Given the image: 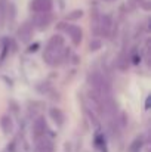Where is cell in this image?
<instances>
[{
  "label": "cell",
  "mask_w": 151,
  "mask_h": 152,
  "mask_svg": "<svg viewBox=\"0 0 151 152\" xmlns=\"http://www.w3.org/2000/svg\"><path fill=\"white\" fill-rule=\"evenodd\" d=\"M67 55H68V52L65 48H58V49H48L46 48L45 53H43V58L49 65H56L61 61H64L67 58Z\"/></svg>",
  "instance_id": "1"
},
{
  "label": "cell",
  "mask_w": 151,
  "mask_h": 152,
  "mask_svg": "<svg viewBox=\"0 0 151 152\" xmlns=\"http://www.w3.org/2000/svg\"><path fill=\"white\" fill-rule=\"evenodd\" d=\"M36 143H37V152H53V143L48 136L36 139Z\"/></svg>",
  "instance_id": "6"
},
{
  "label": "cell",
  "mask_w": 151,
  "mask_h": 152,
  "mask_svg": "<svg viewBox=\"0 0 151 152\" xmlns=\"http://www.w3.org/2000/svg\"><path fill=\"white\" fill-rule=\"evenodd\" d=\"M96 27H98V31H99L102 36H108V34H110V30H111V18H110L108 15L102 16L99 24H98Z\"/></svg>",
  "instance_id": "8"
},
{
  "label": "cell",
  "mask_w": 151,
  "mask_h": 152,
  "mask_svg": "<svg viewBox=\"0 0 151 152\" xmlns=\"http://www.w3.org/2000/svg\"><path fill=\"white\" fill-rule=\"evenodd\" d=\"M33 132H34V137L39 139L42 136H46V132H48V124H46V120L43 117H39L34 120V124H33Z\"/></svg>",
  "instance_id": "5"
},
{
  "label": "cell",
  "mask_w": 151,
  "mask_h": 152,
  "mask_svg": "<svg viewBox=\"0 0 151 152\" xmlns=\"http://www.w3.org/2000/svg\"><path fill=\"white\" fill-rule=\"evenodd\" d=\"M30 9L36 13H48L52 10V0H31Z\"/></svg>",
  "instance_id": "2"
},
{
  "label": "cell",
  "mask_w": 151,
  "mask_h": 152,
  "mask_svg": "<svg viewBox=\"0 0 151 152\" xmlns=\"http://www.w3.org/2000/svg\"><path fill=\"white\" fill-rule=\"evenodd\" d=\"M4 19H6V3L4 0H0V28L3 27Z\"/></svg>",
  "instance_id": "12"
},
{
  "label": "cell",
  "mask_w": 151,
  "mask_h": 152,
  "mask_svg": "<svg viewBox=\"0 0 151 152\" xmlns=\"http://www.w3.org/2000/svg\"><path fill=\"white\" fill-rule=\"evenodd\" d=\"M49 114H50V118H52L58 126H61V124L64 123V114H62V111H61L59 108H50Z\"/></svg>",
  "instance_id": "11"
},
{
  "label": "cell",
  "mask_w": 151,
  "mask_h": 152,
  "mask_svg": "<svg viewBox=\"0 0 151 152\" xmlns=\"http://www.w3.org/2000/svg\"><path fill=\"white\" fill-rule=\"evenodd\" d=\"M82 13H83L82 10H76V12H73V15H68V18H70V19H71V18H80Z\"/></svg>",
  "instance_id": "13"
},
{
  "label": "cell",
  "mask_w": 151,
  "mask_h": 152,
  "mask_svg": "<svg viewBox=\"0 0 151 152\" xmlns=\"http://www.w3.org/2000/svg\"><path fill=\"white\" fill-rule=\"evenodd\" d=\"M48 49H58V48H64V39L61 36H52L50 40L46 45Z\"/></svg>",
  "instance_id": "10"
},
{
  "label": "cell",
  "mask_w": 151,
  "mask_h": 152,
  "mask_svg": "<svg viewBox=\"0 0 151 152\" xmlns=\"http://www.w3.org/2000/svg\"><path fill=\"white\" fill-rule=\"evenodd\" d=\"M0 127H1V130H3L4 134L12 133V130H13V123H12V120H10L9 115H3V117L0 118Z\"/></svg>",
  "instance_id": "9"
},
{
  "label": "cell",
  "mask_w": 151,
  "mask_h": 152,
  "mask_svg": "<svg viewBox=\"0 0 151 152\" xmlns=\"http://www.w3.org/2000/svg\"><path fill=\"white\" fill-rule=\"evenodd\" d=\"M18 39L21 43H28L33 37V27L28 24V22H24L19 28H18V33H16Z\"/></svg>",
  "instance_id": "4"
},
{
  "label": "cell",
  "mask_w": 151,
  "mask_h": 152,
  "mask_svg": "<svg viewBox=\"0 0 151 152\" xmlns=\"http://www.w3.org/2000/svg\"><path fill=\"white\" fill-rule=\"evenodd\" d=\"M65 30H67V33L70 34V37H71L73 43H74L76 46H79V45H80V42H82V37H83L82 30H80L77 25H68Z\"/></svg>",
  "instance_id": "7"
},
{
  "label": "cell",
  "mask_w": 151,
  "mask_h": 152,
  "mask_svg": "<svg viewBox=\"0 0 151 152\" xmlns=\"http://www.w3.org/2000/svg\"><path fill=\"white\" fill-rule=\"evenodd\" d=\"M33 22H34V27L37 30H46L52 22V15L49 12L48 13H36Z\"/></svg>",
  "instance_id": "3"
}]
</instances>
